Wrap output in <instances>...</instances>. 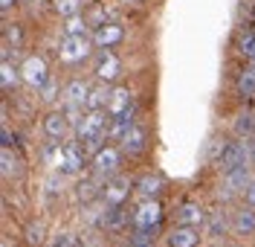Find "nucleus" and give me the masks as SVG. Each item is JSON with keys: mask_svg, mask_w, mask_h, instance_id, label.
<instances>
[{"mask_svg": "<svg viewBox=\"0 0 255 247\" xmlns=\"http://www.w3.org/2000/svg\"><path fill=\"white\" fill-rule=\"evenodd\" d=\"M232 131H235L238 140H253L255 137V114L241 111V114L235 116V122H232Z\"/></svg>", "mask_w": 255, "mask_h": 247, "instance_id": "24", "label": "nucleus"}, {"mask_svg": "<svg viewBox=\"0 0 255 247\" xmlns=\"http://www.w3.org/2000/svg\"><path fill=\"white\" fill-rule=\"evenodd\" d=\"M244 204H250V207H255V178H253V183L247 186V192H244Z\"/></svg>", "mask_w": 255, "mask_h": 247, "instance_id": "33", "label": "nucleus"}, {"mask_svg": "<svg viewBox=\"0 0 255 247\" xmlns=\"http://www.w3.org/2000/svg\"><path fill=\"white\" fill-rule=\"evenodd\" d=\"M15 3H17V0H0V9H3V15H6V12L15 6Z\"/></svg>", "mask_w": 255, "mask_h": 247, "instance_id": "35", "label": "nucleus"}, {"mask_svg": "<svg viewBox=\"0 0 255 247\" xmlns=\"http://www.w3.org/2000/svg\"><path fill=\"white\" fill-rule=\"evenodd\" d=\"M125 3H142V0H125Z\"/></svg>", "mask_w": 255, "mask_h": 247, "instance_id": "38", "label": "nucleus"}, {"mask_svg": "<svg viewBox=\"0 0 255 247\" xmlns=\"http://www.w3.org/2000/svg\"><path fill=\"white\" fill-rule=\"evenodd\" d=\"M250 183H253L250 166H241V169H235V172L223 175V189H226V195H244Z\"/></svg>", "mask_w": 255, "mask_h": 247, "instance_id": "16", "label": "nucleus"}, {"mask_svg": "<svg viewBox=\"0 0 255 247\" xmlns=\"http://www.w3.org/2000/svg\"><path fill=\"white\" fill-rule=\"evenodd\" d=\"M209 213L200 207V204H194V201H186V204H180L174 213V224H183V227H203L206 224Z\"/></svg>", "mask_w": 255, "mask_h": 247, "instance_id": "11", "label": "nucleus"}, {"mask_svg": "<svg viewBox=\"0 0 255 247\" xmlns=\"http://www.w3.org/2000/svg\"><path fill=\"white\" fill-rule=\"evenodd\" d=\"M61 35H70V38H76V35H93V29H90V23H87L84 15H76V17L61 20Z\"/></svg>", "mask_w": 255, "mask_h": 247, "instance_id": "26", "label": "nucleus"}, {"mask_svg": "<svg viewBox=\"0 0 255 247\" xmlns=\"http://www.w3.org/2000/svg\"><path fill=\"white\" fill-rule=\"evenodd\" d=\"M226 230H232V221H226V215H223L221 210L209 213L206 224H203V236H209V239H223Z\"/></svg>", "mask_w": 255, "mask_h": 247, "instance_id": "20", "label": "nucleus"}, {"mask_svg": "<svg viewBox=\"0 0 255 247\" xmlns=\"http://www.w3.org/2000/svg\"><path fill=\"white\" fill-rule=\"evenodd\" d=\"M23 47V23H6L3 26V58H9V49Z\"/></svg>", "mask_w": 255, "mask_h": 247, "instance_id": "22", "label": "nucleus"}, {"mask_svg": "<svg viewBox=\"0 0 255 247\" xmlns=\"http://www.w3.org/2000/svg\"><path fill=\"white\" fill-rule=\"evenodd\" d=\"M70 116L64 114V108H52V111H47V116H44V134H47L49 140H64L67 134H70Z\"/></svg>", "mask_w": 255, "mask_h": 247, "instance_id": "10", "label": "nucleus"}, {"mask_svg": "<svg viewBox=\"0 0 255 247\" xmlns=\"http://www.w3.org/2000/svg\"><path fill=\"white\" fill-rule=\"evenodd\" d=\"M122 73H125V64H122V58L113 52V49H99V58H96L93 64V79L102 84H116L122 79Z\"/></svg>", "mask_w": 255, "mask_h": 247, "instance_id": "3", "label": "nucleus"}, {"mask_svg": "<svg viewBox=\"0 0 255 247\" xmlns=\"http://www.w3.org/2000/svg\"><path fill=\"white\" fill-rule=\"evenodd\" d=\"M17 67H20L23 84L32 87L35 93H41V90L49 84V79H52V73H49V61L41 55V52H29V55H26Z\"/></svg>", "mask_w": 255, "mask_h": 247, "instance_id": "1", "label": "nucleus"}, {"mask_svg": "<svg viewBox=\"0 0 255 247\" xmlns=\"http://www.w3.org/2000/svg\"><path fill=\"white\" fill-rule=\"evenodd\" d=\"M76 198H79L81 204H90L96 198H102V189H99L96 181H81L79 186H76Z\"/></svg>", "mask_w": 255, "mask_h": 247, "instance_id": "28", "label": "nucleus"}, {"mask_svg": "<svg viewBox=\"0 0 255 247\" xmlns=\"http://www.w3.org/2000/svg\"><path fill=\"white\" fill-rule=\"evenodd\" d=\"M203 236H200V227H183V224H174L171 230L165 233V247H200Z\"/></svg>", "mask_w": 255, "mask_h": 247, "instance_id": "9", "label": "nucleus"}, {"mask_svg": "<svg viewBox=\"0 0 255 247\" xmlns=\"http://www.w3.org/2000/svg\"><path fill=\"white\" fill-rule=\"evenodd\" d=\"M111 93H113V84L96 82L93 90H90V96H87V102H84V108H87V111H108V105H111Z\"/></svg>", "mask_w": 255, "mask_h": 247, "instance_id": "19", "label": "nucleus"}, {"mask_svg": "<svg viewBox=\"0 0 255 247\" xmlns=\"http://www.w3.org/2000/svg\"><path fill=\"white\" fill-rule=\"evenodd\" d=\"M136 181H130V175H113L108 178L105 183V189H102V204L105 207H119V204H125L128 198H130V186Z\"/></svg>", "mask_w": 255, "mask_h": 247, "instance_id": "7", "label": "nucleus"}, {"mask_svg": "<svg viewBox=\"0 0 255 247\" xmlns=\"http://www.w3.org/2000/svg\"><path fill=\"white\" fill-rule=\"evenodd\" d=\"M130 108H136V102H133V90L125 87V84H116L113 93H111V105H108L111 119L113 116H119V114H125V111H130Z\"/></svg>", "mask_w": 255, "mask_h": 247, "instance_id": "17", "label": "nucleus"}, {"mask_svg": "<svg viewBox=\"0 0 255 247\" xmlns=\"http://www.w3.org/2000/svg\"><path fill=\"white\" fill-rule=\"evenodd\" d=\"M232 233H235L238 239L255 236V207L244 204V207H238V210L232 213Z\"/></svg>", "mask_w": 255, "mask_h": 247, "instance_id": "14", "label": "nucleus"}, {"mask_svg": "<svg viewBox=\"0 0 255 247\" xmlns=\"http://www.w3.org/2000/svg\"><path fill=\"white\" fill-rule=\"evenodd\" d=\"M119 148H122L125 157H139V154H145V148H148V128L136 122V125L128 131L125 140L119 143Z\"/></svg>", "mask_w": 255, "mask_h": 247, "instance_id": "12", "label": "nucleus"}, {"mask_svg": "<svg viewBox=\"0 0 255 247\" xmlns=\"http://www.w3.org/2000/svg\"><path fill=\"white\" fill-rule=\"evenodd\" d=\"M20 82H23L20 67L12 64V58H3V64H0V87H3V93H12Z\"/></svg>", "mask_w": 255, "mask_h": 247, "instance_id": "21", "label": "nucleus"}, {"mask_svg": "<svg viewBox=\"0 0 255 247\" xmlns=\"http://www.w3.org/2000/svg\"><path fill=\"white\" fill-rule=\"evenodd\" d=\"M125 247H142V245H136V242H130V239H128V245Z\"/></svg>", "mask_w": 255, "mask_h": 247, "instance_id": "37", "label": "nucleus"}, {"mask_svg": "<svg viewBox=\"0 0 255 247\" xmlns=\"http://www.w3.org/2000/svg\"><path fill=\"white\" fill-rule=\"evenodd\" d=\"M93 35H76V38H70V35H61V41H58V58H61L64 64H81V61H87L90 55H93Z\"/></svg>", "mask_w": 255, "mask_h": 247, "instance_id": "2", "label": "nucleus"}, {"mask_svg": "<svg viewBox=\"0 0 255 247\" xmlns=\"http://www.w3.org/2000/svg\"><path fill=\"white\" fill-rule=\"evenodd\" d=\"M55 15L61 17V20H67V17H76L81 15V0H55Z\"/></svg>", "mask_w": 255, "mask_h": 247, "instance_id": "29", "label": "nucleus"}, {"mask_svg": "<svg viewBox=\"0 0 255 247\" xmlns=\"http://www.w3.org/2000/svg\"><path fill=\"white\" fill-rule=\"evenodd\" d=\"M215 163H218V169H221L223 175L235 172V169H241V166H253L250 163V143H241V140H235V143H223Z\"/></svg>", "mask_w": 255, "mask_h": 247, "instance_id": "4", "label": "nucleus"}, {"mask_svg": "<svg viewBox=\"0 0 255 247\" xmlns=\"http://www.w3.org/2000/svg\"><path fill=\"white\" fill-rule=\"evenodd\" d=\"M122 148L119 146H108L102 148V151H96L90 166H93V175L96 178H113V175H119V166H122Z\"/></svg>", "mask_w": 255, "mask_h": 247, "instance_id": "6", "label": "nucleus"}, {"mask_svg": "<svg viewBox=\"0 0 255 247\" xmlns=\"http://www.w3.org/2000/svg\"><path fill=\"white\" fill-rule=\"evenodd\" d=\"M162 189H165V181H162V175H154V172H148V175H142V178H136V183H133V192L142 198H159L162 195Z\"/></svg>", "mask_w": 255, "mask_h": 247, "instance_id": "18", "label": "nucleus"}, {"mask_svg": "<svg viewBox=\"0 0 255 247\" xmlns=\"http://www.w3.org/2000/svg\"><path fill=\"white\" fill-rule=\"evenodd\" d=\"M0 163H3V178L6 181H12L20 175V160H17V154L12 151V146H3L0 151Z\"/></svg>", "mask_w": 255, "mask_h": 247, "instance_id": "27", "label": "nucleus"}, {"mask_svg": "<svg viewBox=\"0 0 255 247\" xmlns=\"http://www.w3.org/2000/svg\"><path fill=\"white\" fill-rule=\"evenodd\" d=\"M130 242H136V245H142V247H154L157 245V230L133 227V230H130Z\"/></svg>", "mask_w": 255, "mask_h": 247, "instance_id": "31", "label": "nucleus"}, {"mask_svg": "<svg viewBox=\"0 0 255 247\" xmlns=\"http://www.w3.org/2000/svg\"><path fill=\"white\" fill-rule=\"evenodd\" d=\"M125 41V26L119 20H105L93 26V44L96 49H116Z\"/></svg>", "mask_w": 255, "mask_h": 247, "instance_id": "8", "label": "nucleus"}, {"mask_svg": "<svg viewBox=\"0 0 255 247\" xmlns=\"http://www.w3.org/2000/svg\"><path fill=\"white\" fill-rule=\"evenodd\" d=\"M61 93H64V84L58 82L55 76H52V79H49V84L44 87V90H41V99H44L47 105H52V102H55V99L61 96Z\"/></svg>", "mask_w": 255, "mask_h": 247, "instance_id": "32", "label": "nucleus"}, {"mask_svg": "<svg viewBox=\"0 0 255 247\" xmlns=\"http://www.w3.org/2000/svg\"><path fill=\"white\" fill-rule=\"evenodd\" d=\"M235 93L241 99H255V67H244L235 79Z\"/></svg>", "mask_w": 255, "mask_h": 247, "instance_id": "23", "label": "nucleus"}, {"mask_svg": "<svg viewBox=\"0 0 255 247\" xmlns=\"http://www.w3.org/2000/svg\"><path fill=\"white\" fill-rule=\"evenodd\" d=\"M23 239L29 247H44L47 245V224L44 221H29L23 227Z\"/></svg>", "mask_w": 255, "mask_h": 247, "instance_id": "25", "label": "nucleus"}, {"mask_svg": "<svg viewBox=\"0 0 255 247\" xmlns=\"http://www.w3.org/2000/svg\"><path fill=\"white\" fill-rule=\"evenodd\" d=\"M162 218H165V210H162L159 198H145L142 204L133 210L130 224H133V227H145V230H159Z\"/></svg>", "mask_w": 255, "mask_h": 247, "instance_id": "5", "label": "nucleus"}, {"mask_svg": "<svg viewBox=\"0 0 255 247\" xmlns=\"http://www.w3.org/2000/svg\"><path fill=\"white\" fill-rule=\"evenodd\" d=\"M93 84L87 79H70L64 82V93H61V105H84L87 96H90Z\"/></svg>", "mask_w": 255, "mask_h": 247, "instance_id": "15", "label": "nucleus"}, {"mask_svg": "<svg viewBox=\"0 0 255 247\" xmlns=\"http://www.w3.org/2000/svg\"><path fill=\"white\" fill-rule=\"evenodd\" d=\"M0 137H3V146H12V131H9L6 122H3V134H0Z\"/></svg>", "mask_w": 255, "mask_h": 247, "instance_id": "34", "label": "nucleus"}, {"mask_svg": "<svg viewBox=\"0 0 255 247\" xmlns=\"http://www.w3.org/2000/svg\"><path fill=\"white\" fill-rule=\"evenodd\" d=\"M223 247H244V245H223Z\"/></svg>", "mask_w": 255, "mask_h": 247, "instance_id": "39", "label": "nucleus"}, {"mask_svg": "<svg viewBox=\"0 0 255 247\" xmlns=\"http://www.w3.org/2000/svg\"><path fill=\"white\" fill-rule=\"evenodd\" d=\"M247 143H250V163L255 166V137L253 140H247Z\"/></svg>", "mask_w": 255, "mask_h": 247, "instance_id": "36", "label": "nucleus"}, {"mask_svg": "<svg viewBox=\"0 0 255 247\" xmlns=\"http://www.w3.org/2000/svg\"><path fill=\"white\" fill-rule=\"evenodd\" d=\"M49 247H81V239L70 230H58L49 239Z\"/></svg>", "mask_w": 255, "mask_h": 247, "instance_id": "30", "label": "nucleus"}, {"mask_svg": "<svg viewBox=\"0 0 255 247\" xmlns=\"http://www.w3.org/2000/svg\"><path fill=\"white\" fill-rule=\"evenodd\" d=\"M253 58H255V52H253ZM253 58H250V61H253Z\"/></svg>", "mask_w": 255, "mask_h": 247, "instance_id": "40", "label": "nucleus"}, {"mask_svg": "<svg viewBox=\"0 0 255 247\" xmlns=\"http://www.w3.org/2000/svg\"><path fill=\"white\" fill-rule=\"evenodd\" d=\"M130 215H133V210L128 213L125 204H119V207H105V210H102V218H99V224H102V230L116 233V230H122L125 224H130Z\"/></svg>", "mask_w": 255, "mask_h": 247, "instance_id": "13", "label": "nucleus"}]
</instances>
